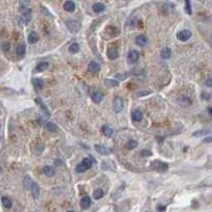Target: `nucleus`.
<instances>
[{
    "instance_id": "f257e3e1",
    "label": "nucleus",
    "mask_w": 212,
    "mask_h": 212,
    "mask_svg": "<svg viewBox=\"0 0 212 212\" xmlns=\"http://www.w3.org/2000/svg\"><path fill=\"white\" fill-rule=\"evenodd\" d=\"M151 168L155 171H158V172H166V170L169 169V166H168V163L163 162V161L154 160L153 162L151 163Z\"/></svg>"
},
{
    "instance_id": "f03ea898",
    "label": "nucleus",
    "mask_w": 212,
    "mask_h": 212,
    "mask_svg": "<svg viewBox=\"0 0 212 212\" xmlns=\"http://www.w3.org/2000/svg\"><path fill=\"white\" fill-rule=\"evenodd\" d=\"M191 36H192V32L190 30H181L177 34V38L181 42H186V40L191 38Z\"/></svg>"
},
{
    "instance_id": "7ed1b4c3",
    "label": "nucleus",
    "mask_w": 212,
    "mask_h": 212,
    "mask_svg": "<svg viewBox=\"0 0 212 212\" xmlns=\"http://www.w3.org/2000/svg\"><path fill=\"white\" fill-rule=\"evenodd\" d=\"M66 26L68 28L71 32H78L81 29V23L78 21H75V20H69L66 22Z\"/></svg>"
},
{
    "instance_id": "20e7f679",
    "label": "nucleus",
    "mask_w": 212,
    "mask_h": 212,
    "mask_svg": "<svg viewBox=\"0 0 212 212\" xmlns=\"http://www.w3.org/2000/svg\"><path fill=\"white\" fill-rule=\"evenodd\" d=\"M30 190H31V193H32V196L34 198H38L39 194H40V188H39L38 183H36L35 181H32L31 183V187H30Z\"/></svg>"
},
{
    "instance_id": "39448f33",
    "label": "nucleus",
    "mask_w": 212,
    "mask_h": 212,
    "mask_svg": "<svg viewBox=\"0 0 212 212\" xmlns=\"http://www.w3.org/2000/svg\"><path fill=\"white\" fill-rule=\"evenodd\" d=\"M139 59V52L136 51V50H132L131 52L128 53V56H127V61L130 64H136Z\"/></svg>"
},
{
    "instance_id": "423d86ee",
    "label": "nucleus",
    "mask_w": 212,
    "mask_h": 212,
    "mask_svg": "<svg viewBox=\"0 0 212 212\" xmlns=\"http://www.w3.org/2000/svg\"><path fill=\"white\" fill-rule=\"evenodd\" d=\"M95 151L98 152L99 154H101L103 156H107L109 154L111 153V151L108 149L107 147H105V145H100V144H95Z\"/></svg>"
},
{
    "instance_id": "0eeeda50",
    "label": "nucleus",
    "mask_w": 212,
    "mask_h": 212,
    "mask_svg": "<svg viewBox=\"0 0 212 212\" xmlns=\"http://www.w3.org/2000/svg\"><path fill=\"white\" fill-rule=\"evenodd\" d=\"M124 107V102L121 98H116L114 101V109L116 112H120L122 111Z\"/></svg>"
},
{
    "instance_id": "6e6552de",
    "label": "nucleus",
    "mask_w": 212,
    "mask_h": 212,
    "mask_svg": "<svg viewBox=\"0 0 212 212\" xmlns=\"http://www.w3.org/2000/svg\"><path fill=\"white\" fill-rule=\"evenodd\" d=\"M32 83H33V86H34V89H35V91H40L42 88H44V86H45V83L40 78H33L32 80Z\"/></svg>"
},
{
    "instance_id": "1a4fd4ad",
    "label": "nucleus",
    "mask_w": 212,
    "mask_h": 212,
    "mask_svg": "<svg viewBox=\"0 0 212 212\" xmlns=\"http://www.w3.org/2000/svg\"><path fill=\"white\" fill-rule=\"evenodd\" d=\"M21 21H22L23 25H28V23L31 21V11L29 9H26L25 12L21 15Z\"/></svg>"
},
{
    "instance_id": "9d476101",
    "label": "nucleus",
    "mask_w": 212,
    "mask_h": 212,
    "mask_svg": "<svg viewBox=\"0 0 212 212\" xmlns=\"http://www.w3.org/2000/svg\"><path fill=\"white\" fill-rule=\"evenodd\" d=\"M42 172L44 174L48 177H52L54 176V174H55V169L51 166H45L42 168Z\"/></svg>"
},
{
    "instance_id": "9b49d317",
    "label": "nucleus",
    "mask_w": 212,
    "mask_h": 212,
    "mask_svg": "<svg viewBox=\"0 0 212 212\" xmlns=\"http://www.w3.org/2000/svg\"><path fill=\"white\" fill-rule=\"evenodd\" d=\"M136 44H137L138 46L144 47L147 44V37L145 35H143V34L138 35L137 37H136Z\"/></svg>"
},
{
    "instance_id": "f8f14e48",
    "label": "nucleus",
    "mask_w": 212,
    "mask_h": 212,
    "mask_svg": "<svg viewBox=\"0 0 212 212\" xmlns=\"http://www.w3.org/2000/svg\"><path fill=\"white\" fill-rule=\"evenodd\" d=\"M100 69H101V67H100V65H99L97 62H90L88 65V71L91 72V73H97V72L100 71Z\"/></svg>"
},
{
    "instance_id": "ddd939ff",
    "label": "nucleus",
    "mask_w": 212,
    "mask_h": 212,
    "mask_svg": "<svg viewBox=\"0 0 212 212\" xmlns=\"http://www.w3.org/2000/svg\"><path fill=\"white\" fill-rule=\"evenodd\" d=\"M39 40V35L38 33L36 32H31L29 34V36H28V42H29V44H31V45H33V44H36V42Z\"/></svg>"
},
{
    "instance_id": "4468645a",
    "label": "nucleus",
    "mask_w": 212,
    "mask_h": 212,
    "mask_svg": "<svg viewBox=\"0 0 212 212\" xmlns=\"http://www.w3.org/2000/svg\"><path fill=\"white\" fill-rule=\"evenodd\" d=\"M102 168L104 170H112L115 171L116 170V166H115L114 161H111V160H105L102 162Z\"/></svg>"
},
{
    "instance_id": "2eb2a0df",
    "label": "nucleus",
    "mask_w": 212,
    "mask_h": 212,
    "mask_svg": "<svg viewBox=\"0 0 212 212\" xmlns=\"http://www.w3.org/2000/svg\"><path fill=\"white\" fill-rule=\"evenodd\" d=\"M64 10L66 11V12H73V11L75 10V4L73 1H71V0H68V1H66L65 3H64Z\"/></svg>"
},
{
    "instance_id": "dca6fc26",
    "label": "nucleus",
    "mask_w": 212,
    "mask_h": 212,
    "mask_svg": "<svg viewBox=\"0 0 212 212\" xmlns=\"http://www.w3.org/2000/svg\"><path fill=\"white\" fill-rule=\"evenodd\" d=\"M142 118H143V115H142V112H141L140 110H138V109H136V110H134L132 112V119H133V121H135V122L141 121L142 120Z\"/></svg>"
},
{
    "instance_id": "f3484780",
    "label": "nucleus",
    "mask_w": 212,
    "mask_h": 212,
    "mask_svg": "<svg viewBox=\"0 0 212 212\" xmlns=\"http://www.w3.org/2000/svg\"><path fill=\"white\" fill-rule=\"evenodd\" d=\"M102 133H103V134H104L106 137L110 138L111 136L114 135V130H112V128H110V127L108 126V125H106V124H105V125H103V126H102Z\"/></svg>"
},
{
    "instance_id": "a211bd4d",
    "label": "nucleus",
    "mask_w": 212,
    "mask_h": 212,
    "mask_svg": "<svg viewBox=\"0 0 212 212\" xmlns=\"http://www.w3.org/2000/svg\"><path fill=\"white\" fill-rule=\"evenodd\" d=\"M90 205H91V199L89 198L88 196H85V197H83V198L81 199V207L83 209L89 208Z\"/></svg>"
},
{
    "instance_id": "6ab92c4d",
    "label": "nucleus",
    "mask_w": 212,
    "mask_h": 212,
    "mask_svg": "<svg viewBox=\"0 0 212 212\" xmlns=\"http://www.w3.org/2000/svg\"><path fill=\"white\" fill-rule=\"evenodd\" d=\"M107 56L108 59H111V61H114V59H116L119 56V53H118L117 49H115V48H110V49L107 51Z\"/></svg>"
},
{
    "instance_id": "aec40b11",
    "label": "nucleus",
    "mask_w": 212,
    "mask_h": 212,
    "mask_svg": "<svg viewBox=\"0 0 212 212\" xmlns=\"http://www.w3.org/2000/svg\"><path fill=\"white\" fill-rule=\"evenodd\" d=\"M160 55H161V57H162V59H170V57H171V55H172V51H171V49H170V48L166 47V48H163V49L161 50Z\"/></svg>"
},
{
    "instance_id": "412c9836",
    "label": "nucleus",
    "mask_w": 212,
    "mask_h": 212,
    "mask_svg": "<svg viewBox=\"0 0 212 212\" xmlns=\"http://www.w3.org/2000/svg\"><path fill=\"white\" fill-rule=\"evenodd\" d=\"M92 10L95 13H101V12H103L105 10V5L103 3H101V2H97V3L92 5Z\"/></svg>"
},
{
    "instance_id": "4be33fe9",
    "label": "nucleus",
    "mask_w": 212,
    "mask_h": 212,
    "mask_svg": "<svg viewBox=\"0 0 212 212\" xmlns=\"http://www.w3.org/2000/svg\"><path fill=\"white\" fill-rule=\"evenodd\" d=\"M48 68H49V64L47 62H42L36 65V71H38V72L45 71V70H47Z\"/></svg>"
},
{
    "instance_id": "5701e85b",
    "label": "nucleus",
    "mask_w": 212,
    "mask_h": 212,
    "mask_svg": "<svg viewBox=\"0 0 212 212\" xmlns=\"http://www.w3.org/2000/svg\"><path fill=\"white\" fill-rule=\"evenodd\" d=\"M16 54H17V56H19V57H23V55L26 54V46H25L23 44H21L19 46H17Z\"/></svg>"
},
{
    "instance_id": "b1692460",
    "label": "nucleus",
    "mask_w": 212,
    "mask_h": 212,
    "mask_svg": "<svg viewBox=\"0 0 212 212\" xmlns=\"http://www.w3.org/2000/svg\"><path fill=\"white\" fill-rule=\"evenodd\" d=\"M92 196H93V198L95 199H100L102 198L103 196H104V191L102 189H95V191H93V193H92Z\"/></svg>"
},
{
    "instance_id": "393cba45",
    "label": "nucleus",
    "mask_w": 212,
    "mask_h": 212,
    "mask_svg": "<svg viewBox=\"0 0 212 212\" xmlns=\"http://www.w3.org/2000/svg\"><path fill=\"white\" fill-rule=\"evenodd\" d=\"M46 128L47 131L51 132V133H56V132L59 131V127L56 126V124L52 123V122H48L46 124Z\"/></svg>"
},
{
    "instance_id": "a878e982",
    "label": "nucleus",
    "mask_w": 212,
    "mask_h": 212,
    "mask_svg": "<svg viewBox=\"0 0 212 212\" xmlns=\"http://www.w3.org/2000/svg\"><path fill=\"white\" fill-rule=\"evenodd\" d=\"M105 85L107 87H117V86H119V82L116 81V80H111V78H106Z\"/></svg>"
},
{
    "instance_id": "bb28decb",
    "label": "nucleus",
    "mask_w": 212,
    "mask_h": 212,
    "mask_svg": "<svg viewBox=\"0 0 212 212\" xmlns=\"http://www.w3.org/2000/svg\"><path fill=\"white\" fill-rule=\"evenodd\" d=\"M2 205L4 206V208H7V209H10L12 208V206H13V202L11 200L9 197H2Z\"/></svg>"
},
{
    "instance_id": "cd10ccee",
    "label": "nucleus",
    "mask_w": 212,
    "mask_h": 212,
    "mask_svg": "<svg viewBox=\"0 0 212 212\" xmlns=\"http://www.w3.org/2000/svg\"><path fill=\"white\" fill-rule=\"evenodd\" d=\"M87 170H89V169L86 166H85L83 162L78 163V166H76V168H75V171H76L78 173H84V172H86Z\"/></svg>"
},
{
    "instance_id": "c85d7f7f",
    "label": "nucleus",
    "mask_w": 212,
    "mask_h": 212,
    "mask_svg": "<svg viewBox=\"0 0 212 212\" xmlns=\"http://www.w3.org/2000/svg\"><path fill=\"white\" fill-rule=\"evenodd\" d=\"M102 98H103V95H102L101 92H95L92 95V101L95 102V103H97V104L102 101Z\"/></svg>"
},
{
    "instance_id": "c756f323",
    "label": "nucleus",
    "mask_w": 212,
    "mask_h": 212,
    "mask_svg": "<svg viewBox=\"0 0 212 212\" xmlns=\"http://www.w3.org/2000/svg\"><path fill=\"white\" fill-rule=\"evenodd\" d=\"M69 51H70V53H72V54L78 53V51H80V46H78V44H76V42L72 44L71 46L69 47Z\"/></svg>"
},
{
    "instance_id": "7c9ffc66",
    "label": "nucleus",
    "mask_w": 212,
    "mask_h": 212,
    "mask_svg": "<svg viewBox=\"0 0 212 212\" xmlns=\"http://www.w3.org/2000/svg\"><path fill=\"white\" fill-rule=\"evenodd\" d=\"M138 147V142L136 140L127 141V143H126L127 150H133V149H135V147Z\"/></svg>"
},
{
    "instance_id": "2f4dec72",
    "label": "nucleus",
    "mask_w": 212,
    "mask_h": 212,
    "mask_svg": "<svg viewBox=\"0 0 212 212\" xmlns=\"http://www.w3.org/2000/svg\"><path fill=\"white\" fill-rule=\"evenodd\" d=\"M31 183H32V180H31L30 176H28V175H27V176L25 177V188H26V189H28V190H30Z\"/></svg>"
},
{
    "instance_id": "473e14b6",
    "label": "nucleus",
    "mask_w": 212,
    "mask_h": 212,
    "mask_svg": "<svg viewBox=\"0 0 212 212\" xmlns=\"http://www.w3.org/2000/svg\"><path fill=\"white\" fill-rule=\"evenodd\" d=\"M185 2H186V12L189 15L192 14V7H191V3H190V0H185Z\"/></svg>"
},
{
    "instance_id": "72a5a7b5",
    "label": "nucleus",
    "mask_w": 212,
    "mask_h": 212,
    "mask_svg": "<svg viewBox=\"0 0 212 212\" xmlns=\"http://www.w3.org/2000/svg\"><path fill=\"white\" fill-rule=\"evenodd\" d=\"M210 133V131H200V132H195L194 134H193V136L194 137H198V136H202V135H207Z\"/></svg>"
},
{
    "instance_id": "f704fd0d",
    "label": "nucleus",
    "mask_w": 212,
    "mask_h": 212,
    "mask_svg": "<svg viewBox=\"0 0 212 212\" xmlns=\"http://www.w3.org/2000/svg\"><path fill=\"white\" fill-rule=\"evenodd\" d=\"M1 49L3 50V51H7V50L10 49V44L7 42H3L1 44Z\"/></svg>"
},
{
    "instance_id": "c9c22d12",
    "label": "nucleus",
    "mask_w": 212,
    "mask_h": 212,
    "mask_svg": "<svg viewBox=\"0 0 212 212\" xmlns=\"http://www.w3.org/2000/svg\"><path fill=\"white\" fill-rule=\"evenodd\" d=\"M36 102H37V103H38V104H40V106H42V108H44V110L46 111V114H47V115H50L49 110H48V109H47V108L45 107V104H44V103H42V102L40 101V100H39V99H36Z\"/></svg>"
},
{
    "instance_id": "e433bc0d",
    "label": "nucleus",
    "mask_w": 212,
    "mask_h": 212,
    "mask_svg": "<svg viewBox=\"0 0 212 212\" xmlns=\"http://www.w3.org/2000/svg\"><path fill=\"white\" fill-rule=\"evenodd\" d=\"M202 100H206V101H209V100H210V98H211V97H210V95H209L208 92H202Z\"/></svg>"
},
{
    "instance_id": "4c0bfd02",
    "label": "nucleus",
    "mask_w": 212,
    "mask_h": 212,
    "mask_svg": "<svg viewBox=\"0 0 212 212\" xmlns=\"http://www.w3.org/2000/svg\"><path fill=\"white\" fill-rule=\"evenodd\" d=\"M30 0H20V5L21 7H27V5L29 4Z\"/></svg>"
},
{
    "instance_id": "58836bf2",
    "label": "nucleus",
    "mask_w": 212,
    "mask_h": 212,
    "mask_svg": "<svg viewBox=\"0 0 212 212\" xmlns=\"http://www.w3.org/2000/svg\"><path fill=\"white\" fill-rule=\"evenodd\" d=\"M151 155H152V153H151L150 151H142V152H141V156H151Z\"/></svg>"
},
{
    "instance_id": "ea45409f",
    "label": "nucleus",
    "mask_w": 212,
    "mask_h": 212,
    "mask_svg": "<svg viewBox=\"0 0 212 212\" xmlns=\"http://www.w3.org/2000/svg\"><path fill=\"white\" fill-rule=\"evenodd\" d=\"M207 86H208V87H211V86H212V80H211V78H209L208 80H207Z\"/></svg>"
},
{
    "instance_id": "a19ab883",
    "label": "nucleus",
    "mask_w": 212,
    "mask_h": 212,
    "mask_svg": "<svg viewBox=\"0 0 212 212\" xmlns=\"http://www.w3.org/2000/svg\"><path fill=\"white\" fill-rule=\"evenodd\" d=\"M205 142H210V141H211V137H209V138H207V139H205Z\"/></svg>"
},
{
    "instance_id": "79ce46f5",
    "label": "nucleus",
    "mask_w": 212,
    "mask_h": 212,
    "mask_svg": "<svg viewBox=\"0 0 212 212\" xmlns=\"http://www.w3.org/2000/svg\"><path fill=\"white\" fill-rule=\"evenodd\" d=\"M208 112H209V115H211V114H212V111H211V107H209V108H208Z\"/></svg>"
},
{
    "instance_id": "37998d69",
    "label": "nucleus",
    "mask_w": 212,
    "mask_h": 212,
    "mask_svg": "<svg viewBox=\"0 0 212 212\" xmlns=\"http://www.w3.org/2000/svg\"><path fill=\"white\" fill-rule=\"evenodd\" d=\"M67 212H74V211H71V210H70V211H67Z\"/></svg>"
},
{
    "instance_id": "c03bdc74",
    "label": "nucleus",
    "mask_w": 212,
    "mask_h": 212,
    "mask_svg": "<svg viewBox=\"0 0 212 212\" xmlns=\"http://www.w3.org/2000/svg\"><path fill=\"white\" fill-rule=\"evenodd\" d=\"M0 127H1V124H0Z\"/></svg>"
}]
</instances>
